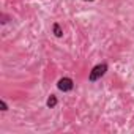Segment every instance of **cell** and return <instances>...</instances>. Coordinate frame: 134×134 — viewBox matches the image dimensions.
I'll use <instances>...</instances> for the list:
<instances>
[{"instance_id": "6da1fadb", "label": "cell", "mask_w": 134, "mask_h": 134, "mask_svg": "<svg viewBox=\"0 0 134 134\" xmlns=\"http://www.w3.org/2000/svg\"><path fill=\"white\" fill-rule=\"evenodd\" d=\"M106 71H107V65H106V63H99V65H96L95 68L90 71L88 81H90V82H96L98 79H101V77L106 74Z\"/></svg>"}, {"instance_id": "277c9868", "label": "cell", "mask_w": 134, "mask_h": 134, "mask_svg": "<svg viewBox=\"0 0 134 134\" xmlns=\"http://www.w3.org/2000/svg\"><path fill=\"white\" fill-rule=\"evenodd\" d=\"M54 33H55V36H62L63 35V32H62V29H60L58 24H54Z\"/></svg>"}, {"instance_id": "8992f818", "label": "cell", "mask_w": 134, "mask_h": 134, "mask_svg": "<svg viewBox=\"0 0 134 134\" xmlns=\"http://www.w3.org/2000/svg\"><path fill=\"white\" fill-rule=\"evenodd\" d=\"M85 2H93V0H85Z\"/></svg>"}, {"instance_id": "3957f363", "label": "cell", "mask_w": 134, "mask_h": 134, "mask_svg": "<svg viewBox=\"0 0 134 134\" xmlns=\"http://www.w3.org/2000/svg\"><path fill=\"white\" fill-rule=\"evenodd\" d=\"M57 103H58V101H57V96H55V95H51L46 104H47V107H51V109H52V107H55V106H57Z\"/></svg>"}, {"instance_id": "7a4b0ae2", "label": "cell", "mask_w": 134, "mask_h": 134, "mask_svg": "<svg viewBox=\"0 0 134 134\" xmlns=\"http://www.w3.org/2000/svg\"><path fill=\"white\" fill-rule=\"evenodd\" d=\"M57 87H58V90H62V92H71L73 87H74V82H73L71 77H62V79L57 82Z\"/></svg>"}, {"instance_id": "5b68a950", "label": "cell", "mask_w": 134, "mask_h": 134, "mask_svg": "<svg viewBox=\"0 0 134 134\" xmlns=\"http://www.w3.org/2000/svg\"><path fill=\"white\" fill-rule=\"evenodd\" d=\"M0 109H2L3 112H5V110H8V104L5 103V99H0Z\"/></svg>"}]
</instances>
